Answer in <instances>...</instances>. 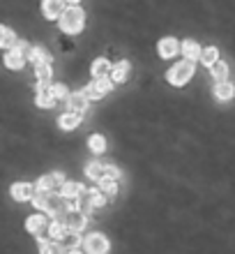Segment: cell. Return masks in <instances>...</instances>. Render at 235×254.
I'll return each instance as SVG.
<instances>
[{
	"instance_id": "6da1fadb",
	"label": "cell",
	"mask_w": 235,
	"mask_h": 254,
	"mask_svg": "<svg viewBox=\"0 0 235 254\" xmlns=\"http://www.w3.org/2000/svg\"><path fill=\"white\" fill-rule=\"evenodd\" d=\"M60 30L67 35H76L83 30V23H86V14L81 9L79 5H69L65 7V12H62L60 19Z\"/></svg>"
},
{
	"instance_id": "7a4b0ae2",
	"label": "cell",
	"mask_w": 235,
	"mask_h": 254,
	"mask_svg": "<svg viewBox=\"0 0 235 254\" xmlns=\"http://www.w3.org/2000/svg\"><path fill=\"white\" fill-rule=\"evenodd\" d=\"M191 76H194V61H189V58H185L182 63H175L166 74L168 83H173V86H185Z\"/></svg>"
},
{
	"instance_id": "3957f363",
	"label": "cell",
	"mask_w": 235,
	"mask_h": 254,
	"mask_svg": "<svg viewBox=\"0 0 235 254\" xmlns=\"http://www.w3.org/2000/svg\"><path fill=\"white\" fill-rule=\"evenodd\" d=\"M83 248L88 254H106L108 252V238L104 234H90L83 241Z\"/></svg>"
},
{
	"instance_id": "277c9868",
	"label": "cell",
	"mask_w": 235,
	"mask_h": 254,
	"mask_svg": "<svg viewBox=\"0 0 235 254\" xmlns=\"http://www.w3.org/2000/svg\"><path fill=\"white\" fill-rule=\"evenodd\" d=\"M65 224H67L69 231L81 234L88 224V215L83 213V210H79V208H76V210H67V215H65Z\"/></svg>"
},
{
	"instance_id": "5b68a950",
	"label": "cell",
	"mask_w": 235,
	"mask_h": 254,
	"mask_svg": "<svg viewBox=\"0 0 235 254\" xmlns=\"http://www.w3.org/2000/svg\"><path fill=\"white\" fill-rule=\"evenodd\" d=\"M48 224H51V222H48L44 215H30V217L26 220V229L33 236H37V238H42L44 234H48Z\"/></svg>"
},
{
	"instance_id": "8992f818",
	"label": "cell",
	"mask_w": 235,
	"mask_h": 254,
	"mask_svg": "<svg viewBox=\"0 0 235 254\" xmlns=\"http://www.w3.org/2000/svg\"><path fill=\"white\" fill-rule=\"evenodd\" d=\"M62 12H65V0H42V14L48 21L60 19Z\"/></svg>"
},
{
	"instance_id": "52a82bcc",
	"label": "cell",
	"mask_w": 235,
	"mask_h": 254,
	"mask_svg": "<svg viewBox=\"0 0 235 254\" xmlns=\"http://www.w3.org/2000/svg\"><path fill=\"white\" fill-rule=\"evenodd\" d=\"M35 190H37V185H30V183H14L9 192L16 201H33Z\"/></svg>"
},
{
	"instance_id": "ba28073f",
	"label": "cell",
	"mask_w": 235,
	"mask_h": 254,
	"mask_svg": "<svg viewBox=\"0 0 235 254\" xmlns=\"http://www.w3.org/2000/svg\"><path fill=\"white\" fill-rule=\"evenodd\" d=\"M37 107L42 109H51L55 104V97L51 93V83H37Z\"/></svg>"
},
{
	"instance_id": "9c48e42d",
	"label": "cell",
	"mask_w": 235,
	"mask_h": 254,
	"mask_svg": "<svg viewBox=\"0 0 235 254\" xmlns=\"http://www.w3.org/2000/svg\"><path fill=\"white\" fill-rule=\"evenodd\" d=\"M180 49H182L180 42L175 40V37H164V40H159V44H157V51H159L161 58H173Z\"/></svg>"
},
{
	"instance_id": "30bf717a",
	"label": "cell",
	"mask_w": 235,
	"mask_h": 254,
	"mask_svg": "<svg viewBox=\"0 0 235 254\" xmlns=\"http://www.w3.org/2000/svg\"><path fill=\"white\" fill-rule=\"evenodd\" d=\"M62 183H65V176H62L60 171H53V174L42 176L40 181H37V188L40 190H51V192H53L55 188H60Z\"/></svg>"
},
{
	"instance_id": "8fae6325",
	"label": "cell",
	"mask_w": 235,
	"mask_h": 254,
	"mask_svg": "<svg viewBox=\"0 0 235 254\" xmlns=\"http://www.w3.org/2000/svg\"><path fill=\"white\" fill-rule=\"evenodd\" d=\"M40 254H67V248L60 241H47L44 236L40 238Z\"/></svg>"
},
{
	"instance_id": "7c38bea8",
	"label": "cell",
	"mask_w": 235,
	"mask_h": 254,
	"mask_svg": "<svg viewBox=\"0 0 235 254\" xmlns=\"http://www.w3.org/2000/svg\"><path fill=\"white\" fill-rule=\"evenodd\" d=\"M5 65L9 69H21V67L26 65V56L21 54L19 49H7L5 54Z\"/></svg>"
},
{
	"instance_id": "4fadbf2b",
	"label": "cell",
	"mask_w": 235,
	"mask_h": 254,
	"mask_svg": "<svg viewBox=\"0 0 235 254\" xmlns=\"http://www.w3.org/2000/svg\"><path fill=\"white\" fill-rule=\"evenodd\" d=\"M233 95H235L233 83H229V81H217V86H215V97L217 100L229 102V100H233Z\"/></svg>"
},
{
	"instance_id": "5bb4252c",
	"label": "cell",
	"mask_w": 235,
	"mask_h": 254,
	"mask_svg": "<svg viewBox=\"0 0 235 254\" xmlns=\"http://www.w3.org/2000/svg\"><path fill=\"white\" fill-rule=\"evenodd\" d=\"M88 97L83 93H72L67 97V107H69V111H76V114H83L88 109Z\"/></svg>"
},
{
	"instance_id": "9a60e30c",
	"label": "cell",
	"mask_w": 235,
	"mask_h": 254,
	"mask_svg": "<svg viewBox=\"0 0 235 254\" xmlns=\"http://www.w3.org/2000/svg\"><path fill=\"white\" fill-rule=\"evenodd\" d=\"M201 54H203V49L198 47L194 40L182 42V56H185V58H189V61H201Z\"/></svg>"
},
{
	"instance_id": "2e32d148",
	"label": "cell",
	"mask_w": 235,
	"mask_h": 254,
	"mask_svg": "<svg viewBox=\"0 0 235 254\" xmlns=\"http://www.w3.org/2000/svg\"><path fill=\"white\" fill-rule=\"evenodd\" d=\"M111 69H113V65H111L106 58H97V61L93 63V76H94V79H101V76H111Z\"/></svg>"
},
{
	"instance_id": "e0dca14e",
	"label": "cell",
	"mask_w": 235,
	"mask_h": 254,
	"mask_svg": "<svg viewBox=\"0 0 235 254\" xmlns=\"http://www.w3.org/2000/svg\"><path fill=\"white\" fill-rule=\"evenodd\" d=\"M83 190H86V188H83L81 183H74V181H72V183L65 181L60 185V194L65 196V199H79V194L83 192Z\"/></svg>"
},
{
	"instance_id": "ac0fdd59",
	"label": "cell",
	"mask_w": 235,
	"mask_h": 254,
	"mask_svg": "<svg viewBox=\"0 0 235 254\" xmlns=\"http://www.w3.org/2000/svg\"><path fill=\"white\" fill-rule=\"evenodd\" d=\"M67 234H69V229H67V224H65V222L53 220L51 224H48V238H53V241H62Z\"/></svg>"
},
{
	"instance_id": "d6986e66",
	"label": "cell",
	"mask_w": 235,
	"mask_h": 254,
	"mask_svg": "<svg viewBox=\"0 0 235 254\" xmlns=\"http://www.w3.org/2000/svg\"><path fill=\"white\" fill-rule=\"evenodd\" d=\"M76 208H79V210H83V213H90V210H93L94 208V203H93V190H83V192L79 194V199H76Z\"/></svg>"
},
{
	"instance_id": "ffe728a7",
	"label": "cell",
	"mask_w": 235,
	"mask_h": 254,
	"mask_svg": "<svg viewBox=\"0 0 235 254\" xmlns=\"http://www.w3.org/2000/svg\"><path fill=\"white\" fill-rule=\"evenodd\" d=\"M86 176L99 183L101 178L106 176V164H101V162H90V164L86 167Z\"/></svg>"
},
{
	"instance_id": "44dd1931",
	"label": "cell",
	"mask_w": 235,
	"mask_h": 254,
	"mask_svg": "<svg viewBox=\"0 0 235 254\" xmlns=\"http://www.w3.org/2000/svg\"><path fill=\"white\" fill-rule=\"evenodd\" d=\"M79 123H81V114H76V111H67V114H62L58 118V125L62 129H74V127H79Z\"/></svg>"
},
{
	"instance_id": "7402d4cb",
	"label": "cell",
	"mask_w": 235,
	"mask_h": 254,
	"mask_svg": "<svg viewBox=\"0 0 235 254\" xmlns=\"http://www.w3.org/2000/svg\"><path fill=\"white\" fill-rule=\"evenodd\" d=\"M28 61L33 63V65L51 63V54H48L47 49H42V47H33V51H30V56H28Z\"/></svg>"
},
{
	"instance_id": "603a6c76",
	"label": "cell",
	"mask_w": 235,
	"mask_h": 254,
	"mask_svg": "<svg viewBox=\"0 0 235 254\" xmlns=\"http://www.w3.org/2000/svg\"><path fill=\"white\" fill-rule=\"evenodd\" d=\"M127 74H129V63L120 61L118 65H113V69H111V79H113L115 83H122V81L127 79Z\"/></svg>"
},
{
	"instance_id": "cb8c5ba5",
	"label": "cell",
	"mask_w": 235,
	"mask_h": 254,
	"mask_svg": "<svg viewBox=\"0 0 235 254\" xmlns=\"http://www.w3.org/2000/svg\"><path fill=\"white\" fill-rule=\"evenodd\" d=\"M35 74H37V83H51V63H42V65H35Z\"/></svg>"
},
{
	"instance_id": "d4e9b609",
	"label": "cell",
	"mask_w": 235,
	"mask_h": 254,
	"mask_svg": "<svg viewBox=\"0 0 235 254\" xmlns=\"http://www.w3.org/2000/svg\"><path fill=\"white\" fill-rule=\"evenodd\" d=\"M99 190L106 194L108 199H115V194H118V185H115V181L113 178H108V176H104V178L99 181Z\"/></svg>"
},
{
	"instance_id": "484cf974",
	"label": "cell",
	"mask_w": 235,
	"mask_h": 254,
	"mask_svg": "<svg viewBox=\"0 0 235 254\" xmlns=\"http://www.w3.org/2000/svg\"><path fill=\"white\" fill-rule=\"evenodd\" d=\"M217 61H219V51H217L215 47L203 49V54H201V63H203V65H205V67H212Z\"/></svg>"
},
{
	"instance_id": "4316f807",
	"label": "cell",
	"mask_w": 235,
	"mask_h": 254,
	"mask_svg": "<svg viewBox=\"0 0 235 254\" xmlns=\"http://www.w3.org/2000/svg\"><path fill=\"white\" fill-rule=\"evenodd\" d=\"M210 72H212V76H215L217 81H226V76H229V65L224 61H217L215 65L210 67Z\"/></svg>"
},
{
	"instance_id": "83f0119b",
	"label": "cell",
	"mask_w": 235,
	"mask_h": 254,
	"mask_svg": "<svg viewBox=\"0 0 235 254\" xmlns=\"http://www.w3.org/2000/svg\"><path fill=\"white\" fill-rule=\"evenodd\" d=\"M90 150L97 153V155H101L104 150H106V139H104L101 134H93V136H90Z\"/></svg>"
},
{
	"instance_id": "f1b7e54d",
	"label": "cell",
	"mask_w": 235,
	"mask_h": 254,
	"mask_svg": "<svg viewBox=\"0 0 235 254\" xmlns=\"http://www.w3.org/2000/svg\"><path fill=\"white\" fill-rule=\"evenodd\" d=\"M60 243H62V245H65L67 250H76V248L81 245V236L76 234V231H69V234L65 236V238H62Z\"/></svg>"
},
{
	"instance_id": "f546056e",
	"label": "cell",
	"mask_w": 235,
	"mask_h": 254,
	"mask_svg": "<svg viewBox=\"0 0 235 254\" xmlns=\"http://www.w3.org/2000/svg\"><path fill=\"white\" fill-rule=\"evenodd\" d=\"M81 93L86 95L88 100H101V97H104V93H101L99 88H97V83H94V81H93V83H90V86H86V88H83Z\"/></svg>"
},
{
	"instance_id": "4dcf8cb0",
	"label": "cell",
	"mask_w": 235,
	"mask_h": 254,
	"mask_svg": "<svg viewBox=\"0 0 235 254\" xmlns=\"http://www.w3.org/2000/svg\"><path fill=\"white\" fill-rule=\"evenodd\" d=\"M94 83H97V88H99L101 93L106 95V93H111V90H113V83H115V81L111 79V76H101V79H94Z\"/></svg>"
},
{
	"instance_id": "1f68e13d",
	"label": "cell",
	"mask_w": 235,
	"mask_h": 254,
	"mask_svg": "<svg viewBox=\"0 0 235 254\" xmlns=\"http://www.w3.org/2000/svg\"><path fill=\"white\" fill-rule=\"evenodd\" d=\"M51 93H53L55 100H65V102H67V97H69L67 86H62V83H53V86H51Z\"/></svg>"
},
{
	"instance_id": "d6a6232c",
	"label": "cell",
	"mask_w": 235,
	"mask_h": 254,
	"mask_svg": "<svg viewBox=\"0 0 235 254\" xmlns=\"http://www.w3.org/2000/svg\"><path fill=\"white\" fill-rule=\"evenodd\" d=\"M14 44H16V35H14V30H9V28H7L5 40H2V44H0V49H12Z\"/></svg>"
},
{
	"instance_id": "836d02e7",
	"label": "cell",
	"mask_w": 235,
	"mask_h": 254,
	"mask_svg": "<svg viewBox=\"0 0 235 254\" xmlns=\"http://www.w3.org/2000/svg\"><path fill=\"white\" fill-rule=\"evenodd\" d=\"M106 176L113 178V181H118V178H120V171H118V167H113V164H106Z\"/></svg>"
},
{
	"instance_id": "e575fe53",
	"label": "cell",
	"mask_w": 235,
	"mask_h": 254,
	"mask_svg": "<svg viewBox=\"0 0 235 254\" xmlns=\"http://www.w3.org/2000/svg\"><path fill=\"white\" fill-rule=\"evenodd\" d=\"M5 33H7V28L0 26V44H2V40H5Z\"/></svg>"
},
{
	"instance_id": "d590c367",
	"label": "cell",
	"mask_w": 235,
	"mask_h": 254,
	"mask_svg": "<svg viewBox=\"0 0 235 254\" xmlns=\"http://www.w3.org/2000/svg\"><path fill=\"white\" fill-rule=\"evenodd\" d=\"M67 254H83L81 250H67Z\"/></svg>"
},
{
	"instance_id": "8d00e7d4",
	"label": "cell",
	"mask_w": 235,
	"mask_h": 254,
	"mask_svg": "<svg viewBox=\"0 0 235 254\" xmlns=\"http://www.w3.org/2000/svg\"><path fill=\"white\" fill-rule=\"evenodd\" d=\"M67 5H79V0H65Z\"/></svg>"
}]
</instances>
